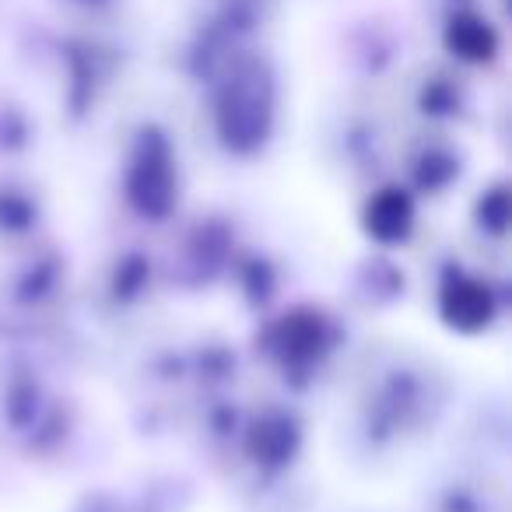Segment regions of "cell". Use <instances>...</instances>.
Listing matches in <instances>:
<instances>
[{"label": "cell", "instance_id": "1", "mask_svg": "<svg viewBox=\"0 0 512 512\" xmlns=\"http://www.w3.org/2000/svg\"><path fill=\"white\" fill-rule=\"evenodd\" d=\"M449 39H453L456 50H460L463 57H470V60L488 57L491 46H495L488 25L474 22V18H460V22H453V32H449Z\"/></svg>", "mask_w": 512, "mask_h": 512}]
</instances>
